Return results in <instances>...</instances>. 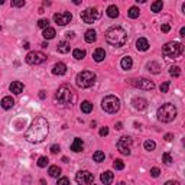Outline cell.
Listing matches in <instances>:
<instances>
[{
  "label": "cell",
  "instance_id": "5bb4252c",
  "mask_svg": "<svg viewBox=\"0 0 185 185\" xmlns=\"http://www.w3.org/2000/svg\"><path fill=\"white\" fill-rule=\"evenodd\" d=\"M132 104H133V107L136 110H139V111H143V110L147 109V101L142 97H135L132 100Z\"/></svg>",
  "mask_w": 185,
  "mask_h": 185
},
{
  "label": "cell",
  "instance_id": "e0dca14e",
  "mask_svg": "<svg viewBox=\"0 0 185 185\" xmlns=\"http://www.w3.org/2000/svg\"><path fill=\"white\" fill-rule=\"evenodd\" d=\"M0 104H2V107H3L4 110H9L15 106V100H13L12 95H6V97L2 98V103H0Z\"/></svg>",
  "mask_w": 185,
  "mask_h": 185
},
{
  "label": "cell",
  "instance_id": "60d3db41",
  "mask_svg": "<svg viewBox=\"0 0 185 185\" xmlns=\"http://www.w3.org/2000/svg\"><path fill=\"white\" fill-rule=\"evenodd\" d=\"M168 88H169V83H168V81H165V83L161 84L159 90H161V93H168Z\"/></svg>",
  "mask_w": 185,
  "mask_h": 185
},
{
  "label": "cell",
  "instance_id": "f546056e",
  "mask_svg": "<svg viewBox=\"0 0 185 185\" xmlns=\"http://www.w3.org/2000/svg\"><path fill=\"white\" fill-rule=\"evenodd\" d=\"M162 8H163L162 0H156V2H153V3H152V6H151V9H152V12H153V13H158V12H161V10H162Z\"/></svg>",
  "mask_w": 185,
  "mask_h": 185
},
{
  "label": "cell",
  "instance_id": "ab89813d",
  "mask_svg": "<svg viewBox=\"0 0 185 185\" xmlns=\"http://www.w3.org/2000/svg\"><path fill=\"white\" fill-rule=\"evenodd\" d=\"M162 161L166 163V165H171V163H172V158H171L169 153H163V155H162Z\"/></svg>",
  "mask_w": 185,
  "mask_h": 185
},
{
  "label": "cell",
  "instance_id": "9f6ffc18",
  "mask_svg": "<svg viewBox=\"0 0 185 185\" xmlns=\"http://www.w3.org/2000/svg\"><path fill=\"white\" fill-rule=\"evenodd\" d=\"M0 30H2V26H0Z\"/></svg>",
  "mask_w": 185,
  "mask_h": 185
},
{
  "label": "cell",
  "instance_id": "7402d4cb",
  "mask_svg": "<svg viewBox=\"0 0 185 185\" xmlns=\"http://www.w3.org/2000/svg\"><path fill=\"white\" fill-rule=\"evenodd\" d=\"M69 49H71V45H69V42L67 41H61L58 42V52L61 54H68Z\"/></svg>",
  "mask_w": 185,
  "mask_h": 185
},
{
  "label": "cell",
  "instance_id": "8fae6325",
  "mask_svg": "<svg viewBox=\"0 0 185 185\" xmlns=\"http://www.w3.org/2000/svg\"><path fill=\"white\" fill-rule=\"evenodd\" d=\"M75 181L78 185H91L93 181H94V177L88 171H80L75 175Z\"/></svg>",
  "mask_w": 185,
  "mask_h": 185
},
{
  "label": "cell",
  "instance_id": "484cf974",
  "mask_svg": "<svg viewBox=\"0 0 185 185\" xmlns=\"http://www.w3.org/2000/svg\"><path fill=\"white\" fill-rule=\"evenodd\" d=\"M55 29L54 28H46V29H44V32H42V36L45 39H54L55 38Z\"/></svg>",
  "mask_w": 185,
  "mask_h": 185
},
{
  "label": "cell",
  "instance_id": "d590c367",
  "mask_svg": "<svg viewBox=\"0 0 185 185\" xmlns=\"http://www.w3.org/2000/svg\"><path fill=\"white\" fill-rule=\"evenodd\" d=\"M155 147H156V143L153 140H146V142H145V149H146V151L152 152V151H155Z\"/></svg>",
  "mask_w": 185,
  "mask_h": 185
},
{
  "label": "cell",
  "instance_id": "83f0119b",
  "mask_svg": "<svg viewBox=\"0 0 185 185\" xmlns=\"http://www.w3.org/2000/svg\"><path fill=\"white\" fill-rule=\"evenodd\" d=\"M81 111H83V113H85V114L91 113V111H93V104H91L88 100L83 101V103H81Z\"/></svg>",
  "mask_w": 185,
  "mask_h": 185
},
{
  "label": "cell",
  "instance_id": "d6a6232c",
  "mask_svg": "<svg viewBox=\"0 0 185 185\" xmlns=\"http://www.w3.org/2000/svg\"><path fill=\"white\" fill-rule=\"evenodd\" d=\"M147 68H149V71L153 72V74H158L161 67H159L158 62H149V64H147Z\"/></svg>",
  "mask_w": 185,
  "mask_h": 185
},
{
  "label": "cell",
  "instance_id": "44dd1931",
  "mask_svg": "<svg viewBox=\"0 0 185 185\" xmlns=\"http://www.w3.org/2000/svg\"><path fill=\"white\" fill-rule=\"evenodd\" d=\"M83 149H84V142L80 139V137H75L71 145V151L72 152H81Z\"/></svg>",
  "mask_w": 185,
  "mask_h": 185
},
{
  "label": "cell",
  "instance_id": "6da1fadb",
  "mask_svg": "<svg viewBox=\"0 0 185 185\" xmlns=\"http://www.w3.org/2000/svg\"><path fill=\"white\" fill-rule=\"evenodd\" d=\"M49 132V125L45 117L38 116L32 121V125L29 126L26 132H25V139L30 143H41L46 139Z\"/></svg>",
  "mask_w": 185,
  "mask_h": 185
},
{
  "label": "cell",
  "instance_id": "30bf717a",
  "mask_svg": "<svg viewBox=\"0 0 185 185\" xmlns=\"http://www.w3.org/2000/svg\"><path fill=\"white\" fill-rule=\"evenodd\" d=\"M25 61H26V64H29V65H39L46 61V55L39 52V51H32V52H29L26 57H25Z\"/></svg>",
  "mask_w": 185,
  "mask_h": 185
},
{
  "label": "cell",
  "instance_id": "e575fe53",
  "mask_svg": "<svg viewBox=\"0 0 185 185\" xmlns=\"http://www.w3.org/2000/svg\"><path fill=\"white\" fill-rule=\"evenodd\" d=\"M169 74L172 77H179V75H181V68L177 67V65H174V67H171V68H169Z\"/></svg>",
  "mask_w": 185,
  "mask_h": 185
},
{
  "label": "cell",
  "instance_id": "db71d44e",
  "mask_svg": "<svg viewBox=\"0 0 185 185\" xmlns=\"http://www.w3.org/2000/svg\"><path fill=\"white\" fill-rule=\"evenodd\" d=\"M23 48H25V49L29 48V42H25V44H23Z\"/></svg>",
  "mask_w": 185,
  "mask_h": 185
},
{
  "label": "cell",
  "instance_id": "9a60e30c",
  "mask_svg": "<svg viewBox=\"0 0 185 185\" xmlns=\"http://www.w3.org/2000/svg\"><path fill=\"white\" fill-rule=\"evenodd\" d=\"M52 74L54 75H64V74H67V65H65L64 62L55 64L52 68Z\"/></svg>",
  "mask_w": 185,
  "mask_h": 185
},
{
  "label": "cell",
  "instance_id": "c3c4849f",
  "mask_svg": "<svg viewBox=\"0 0 185 185\" xmlns=\"http://www.w3.org/2000/svg\"><path fill=\"white\" fill-rule=\"evenodd\" d=\"M165 185H179V182L178 181H168Z\"/></svg>",
  "mask_w": 185,
  "mask_h": 185
},
{
  "label": "cell",
  "instance_id": "7bdbcfd3",
  "mask_svg": "<svg viewBox=\"0 0 185 185\" xmlns=\"http://www.w3.org/2000/svg\"><path fill=\"white\" fill-rule=\"evenodd\" d=\"M159 174H161L159 168H152V169H151V175H152L153 178H158V177H159Z\"/></svg>",
  "mask_w": 185,
  "mask_h": 185
},
{
  "label": "cell",
  "instance_id": "b9f144b4",
  "mask_svg": "<svg viewBox=\"0 0 185 185\" xmlns=\"http://www.w3.org/2000/svg\"><path fill=\"white\" fill-rule=\"evenodd\" d=\"M57 185H71V182H69V179L68 178H59V179H58V184Z\"/></svg>",
  "mask_w": 185,
  "mask_h": 185
},
{
  "label": "cell",
  "instance_id": "cb8c5ba5",
  "mask_svg": "<svg viewBox=\"0 0 185 185\" xmlns=\"http://www.w3.org/2000/svg\"><path fill=\"white\" fill-rule=\"evenodd\" d=\"M107 16L109 18H111V19H114V18H117L119 16V8L117 6H114V4H110L109 8H107Z\"/></svg>",
  "mask_w": 185,
  "mask_h": 185
},
{
  "label": "cell",
  "instance_id": "d6986e66",
  "mask_svg": "<svg viewBox=\"0 0 185 185\" xmlns=\"http://www.w3.org/2000/svg\"><path fill=\"white\" fill-rule=\"evenodd\" d=\"M9 90L13 93V94H20L23 91V84L20 81H13V83L9 85Z\"/></svg>",
  "mask_w": 185,
  "mask_h": 185
},
{
  "label": "cell",
  "instance_id": "8d00e7d4",
  "mask_svg": "<svg viewBox=\"0 0 185 185\" xmlns=\"http://www.w3.org/2000/svg\"><path fill=\"white\" fill-rule=\"evenodd\" d=\"M48 162H49V159L46 158V156H41V158L38 159V166L39 168H45V166L48 165Z\"/></svg>",
  "mask_w": 185,
  "mask_h": 185
},
{
  "label": "cell",
  "instance_id": "277c9868",
  "mask_svg": "<svg viewBox=\"0 0 185 185\" xmlns=\"http://www.w3.org/2000/svg\"><path fill=\"white\" fill-rule=\"evenodd\" d=\"M177 117V107L171 103H166L158 109V119L162 123H169Z\"/></svg>",
  "mask_w": 185,
  "mask_h": 185
},
{
  "label": "cell",
  "instance_id": "ffe728a7",
  "mask_svg": "<svg viewBox=\"0 0 185 185\" xmlns=\"http://www.w3.org/2000/svg\"><path fill=\"white\" fill-rule=\"evenodd\" d=\"M93 58H94L95 62H101V61H104V58H106V51L103 48H97L94 51V54H93Z\"/></svg>",
  "mask_w": 185,
  "mask_h": 185
},
{
  "label": "cell",
  "instance_id": "8992f818",
  "mask_svg": "<svg viewBox=\"0 0 185 185\" xmlns=\"http://www.w3.org/2000/svg\"><path fill=\"white\" fill-rule=\"evenodd\" d=\"M184 52V45L181 42H168L162 48V54L166 58H178Z\"/></svg>",
  "mask_w": 185,
  "mask_h": 185
},
{
  "label": "cell",
  "instance_id": "f6af8a7d",
  "mask_svg": "<svg viewBox=\"0 0 185 185\" xmlns=\"http://www.w3.org/2000/svg\"><path fill=\"white\" fill-rule=\"evenodd\" d=\"M59 151H61V149H59L58 145H52V146H51V152H52V153H58Z\"/></svg>",
  "mask_w": 185,
  "mask_h": 185
},
{
  "label": "cell",
  "instance_id": "4fadbf2b",
  "mask_svg": "<svg viewBox=\"0 0 185 185\" xmlns=\"http://www.w3.org/2000/svg\"><path fill=\"white\" fill-rule=\"evenodd\" d=\"M54 20H55V23L59 25V26H65V25H68V23L72 20V15L69 13V12L55 13V15H54Z\"/></svg>",
  "mask_w": 185,
  "mask_h": 185
},
{
  "label": "cell",
  "instance_id": "1f68e13d",
  "mask_svg": "<svg viewBox=\"0 0 185 185\" xmlns=\"http://www.w3.org/2000/svg\"><path fill=\"white\" fill-rule=\"evenodd\" d=\"M72 57L75 58V59H83V58L85 57V51H84V49H74Z\"/></svg>",
  "mask_w": 185,
  "mask_h": 185
},
{
  "label": "cell",
  "instance_id": "7c38bea8",
  "mask_svg": "<svg viewBox=\"0 0 185 185\" xmlns=\"http://www.w3.org/2000/svg\"><path fill=\"white\" fill-rule=\"evenodd\" d=\"M130 146H132V139L129 136L120 137V140L117 142V149L123 155H130Z\"/></svg>",
  "mask_w": 185,
  "mask_h": 185
},
{
  "label": "cell",
  "instance_id": "52a82bcc",
  "mask_svg": "<svg viewBox=\"0 0 185 185\" xmlns=\"http://www.w3.org/2000/svg\"><path fill=\"white\" fill-rule=\"evenodd\" d=\"M75 83L80 88H90L95 83V74L93 71H81L77 75Z\"/></svg>",
  "mask_w": 185,
  "mask_h": 185
},
{
  "label": "cell",
  "instance_id": "ba28073f",
  "mask_svg": "<svg viewBox=\"0 0 185 185\" xmlns=\"http://www.w3.org/2000/svg\"><path fill=\"white\" fill-rule=\"evenodd\" d=\"M101 16V12L98 10L97 8H88L84 12H81V20L84 23H93L97 19H100Z\"/></svg>",
  "mask_w": 185,
  "mask_h": 185
},
{
  "label": "cell",
  "instance_id": "816d5d0a",
  "mask_svg": "<svg viewBox=\"0 0 185 185\" xmlns=\"http://www.w3.org/2000/svg\"><path fill=\"white\" fill-rule=\"evenodd\" d=\"M121 126H123V125H121L120 121H119V123H116V129H117V130H120V129H121Z\"/></svg>",
  "mask_w": 185,
  "mask_h": 185
},
{
  "label": "cell",
  "instance_id": "f1b7e54d",
  "mask_svg": "<svg viewBox=\"0 0 185 185\" xmlns=\"http://www.w3.org/2000/svg\"><path fill=\"white\" fill-rule=\"evenodd\" d=\"M139 15H140V10L136 8V6L130 8L129 9V12H127V16L130 18V19H136V18H139Z\"/></svg>",
  "mask_w": 185,
  "mask_h": 185
},
{
  "label": "cell",
  "instance_id": "11a10c76",
  "mask_svg": "<svg viewBox=\"0 0 185 185\" xmlns=\"http://www.w3.org/2000/svg\"><path fill=\"white\" fill-rule=\"evenodd\" d=\"M4 3V2H3V0H0V4H3Z\"/></svg>",
  "mask_w": 185,
  "mask_h": 185
},
{
  "label": "cell",
  "instance_id": "f35d334b",
  "mask_svg": "<svg viewBox=\"0 0 185 185\" xmlns=\"http://www.w3.org/2000/svg\"><path fill=\"white\" fill-rule=\"evenodd\" d=\"M25 0H12V6H15V8H23L25 6Z\"/></svg>",
  "mask_w": 185,
  "mask_h": 185
},
{
  "label": "cell",
  "instance_id": "603a6c76",
  "mask_svg": "<svg viewBox=\"0 0 185 185\" xmlns=\"http://www.w3.org/2000/svg\"><path fill=\"white\" fill-rule=\"evenodd\" d=\"M84 39H85V42H88V44H93V42H95V39H97L95 30L94 29H88L87 32H85V35H84Z\"/></svg>",
  "mask_w": 185,
  "mask_h": 185
},
{
  "label": "cell",
  "instance_id": "d4e9b609",
  "mask_svg": "<svg viewBox=\"0 0 185 185\" xmlns=\"http://www.w3.org/2000/svg\"><path fill=\"white\" fill-rule=\"evenodd\" d=\"M120 65H121V68L126 69V71H127V69H130V68H132V65H133L132 58H130V57H123V58H121Z\"/></svg>",
  "mask_w": 185,
  "mask_h": 185
},
{
  "label": "cell",
  "instance_id": "2e32d148",
  "mask_svg": "<svg viewBox=\"0 0 185 185\" xmlns=\"http://www.w3.org/2000/svg\"><path fill=\"white\" fill-rule=\"evenodd\" d=\"M113 178H114V175H113L111 171H106V172H103V174L100 175V179H101V182L104 185L111 184V182H113Z\"/></svg>",
  "mask_w": 185,
  "mask_h": 185
},
{
  "label": "cell",
  "instance_id": "4316f807",
  "mask_svg": "<svg viewBox=\"0 0 185 185\" xmlns=\"http://www.w3.org/2000/svg\"><path fill=\"white\" fill-rule=\"evenodd\" d=\"M48 174L51 175L52 178H58L61 175V168L57 165H52V166H49V171H48Z\"/></svg>",
  "mask_w": 185,
  "mask_h": 185
},
{
  "label": "cell",
  "instance_id": "836d02e7",
  "mask_svg": "<svg viewBox=\"0 0 185 185\" xmlns=\"http://www.w3.org/2000/svg\"><path fill=\"white\" fill-rule=\"evenodd\" d=\"M113 168L116 171H121V169H125V163H123L121 159H116V161L113 162Z\"/></svg>",
  "mask_w": 185,
  "mask_h": 185
},
{
  "label": "cell",
  "instance_id": "ac0fdd59",
  "mask_svg": "<svg viewBox=\"0 0 185 185\" xmlns=\"http://www.w3.org/2000/svg\"><path fill=\"white\" fill-rule=\"evenodd\" d=\"M136 49L137 51H142V52H145V51H147L149 49V42H147L146 38H139L136 41Z\"/></svg>",
  "mask_w": 185,
  "mask_h": 185
},
{
  "label": "cell",
  "instance_id": "5b68a950",
  "mask_svg": "<svg viewBox=\"0 0 185 185\" xmlns=\"http://www.w3.org/2000/svg\"><path fill=\"white\" fill-rule=\"evenodd\" d=\"M101 109L110 114L117 113L120 110V100L116 95H106L101 101Z\"/></svg>",
  "mask_w": 185,
  "mask_h": 185
},
{
  "label": "cell",
  "instance_id": "7a4b0ae2",
  "mask_svg": "<svg viewBox=\"0 0 185 185\" xmlns=\"http://www.w3.org/2000/svg\"><path fill=\"white\" fill-rule=\"evenodd\" d=\"M106 41L109 42L110 45L116 46V48H120V46H125L126 42H127V33L126 30L120 26H113L107 29L106 32Z\"/></svg>",
  "mask_w": 185,
  "mask_h": 185
},
{
  "label": "cell",
  "instance_id": "7dc6e473",
  "mask_svg": "<svg viewBox=\"0 0 185 185\" xmlns=\"http://www.w3.org/2000/svg\"><path fill=\"white\" fill-rule=\"evenodd\" d=\"M172 137H174V136H172L171 133H166V135H165V140H168V142H169V140H172Z\"/></svg>",
  "mask_w": 185,
  "mask_h": 185
},
{
  "label": "cell",
  "instance_id": "f5cc1de1",
  "mask_svg": "<svg viewBox=\"0 0 185 185\" xmlns=\"http://www.w3.org/2000/svg\"><path fill=\"white\" fill-rule=\"evenodd\" d=\"M179 33H181V36H185V28H181V30H179Z\"/></svg>",
  "mask_w": 185,
  "mask_h": 185
},
{
  "label": "cell",
  "instance_id": "9c48e42d",
  "mask_svg": "<svg viewBox=\"0 0 185 185\" xmlns=\"http://www.w3.org/2000/svg\"><path fill=\"white\" fill-rule=\"evenodd\" d=\"M129 84L133 85V87L140 88V90H146V91H152L155 88L153 81L146 80V78H132V80H129Z\"/></svg>",
  "mask_w": 185,
  "mask_h": 185
},
{
  "label": "cell",
  "instance_id": "4dcf8cb0",
  "mask_svg": "<svg viewBox=\"0 0 185 185\" xmlns=\"http://www.w3.org/2000/svg\"><path fill=\"white\" fill-rule=\"evenodd\" d=\"M93 159H94V162H104V159H106V155H104V152L97 151V152H94V155H93Z\"/></svg>",
  "mask_w": 185,
  "mask_h": 185
},
{
  "label": "cell",
  "instance_id": "74e56055",
  "mask_svg": "<svg viewBox=\"0 0 185 185\" xmlns=\"http://www.w3.org/2000/svg\"><path fill=\"white\" fill-rule=\"evenodd\" d=\"M38 26L41 28V29H46V28H49V20L48 19H39Z\"/></svg>",
  "mask_w": 185,
  "mask_h": 185
},
{
  "label": "cell",
  "instance_id": "bcb514c9",
  "mask_svg": "<svg viewBox=\"0 0 185 185\" xmlns=\"http://www.w3.org/2000/svg\"><path fill=\"white\" fill-rule=\"evenodd\" d=\"M161 30H162V32H165V33H166V32H169V30H171V26H169V25H168V23H165V25H162V28H161Z\"/></svg>",
  "mask_w": 185,
  "mask_h": 185
},
{
  "label": "cell",
  "instance_id": "ee69618b",
  "mask_svg": "<svg viewBox=\"0 0 185 185\" xmlns=\"http://www.w3.org/2000/svg\"><path fill=\"white\" fill-rule=\"evenodd\" d=\"M107 135H109V127L104 126V127L100 129V136H107Z\"/></svg>",
  "mask_w": 185,
  "mask_h": 185
},
{
  "label": "cell",
  "instance_id": "f907efd6",
  "mask_svg": "<svg viewBox=\"0 0 185 185\" xmlns=\"http://www.w3.org/2000/svg\"><path fill=\"white\" fill-rule=\"evenodd\" d=\"M67 38H72V36H74V32H67Z\"/></svg>",
  "mask_w": 185,
  "mask_h": 185
},
{
  "label": "cell",
  "instance_id": "681fc988",
  "mask_svg": "<svg viewBox=\"0 0 185 185\" xmlns=\"http://www.w3.org/2000/svg\"><path fill=\"white\" fill-rule=\"evenodd\" d=\"M46 97V94H45V91L42 90V91H39V98H42V100H44V98Z\"/></svg>",
  "mask_w": 185,
  "mask_h": 185
},
{
  "label": "cell",
  "instance_id": "3957f363",
  "mask_svg": "<svg viewBox=\"0 0 185 185\" xmlns=\"http://www.w3.org/2000/svg\"><path fill=\"white\" fill-rule=\"evenodd\" d=\"M55 103L59 104V106H69L75 101V93L69 85L64 84L58 88V91L55 93V97H54Z\"/></svg>",
  "mask_w": 185,
  "mask_h": 185
}]
</instances>
